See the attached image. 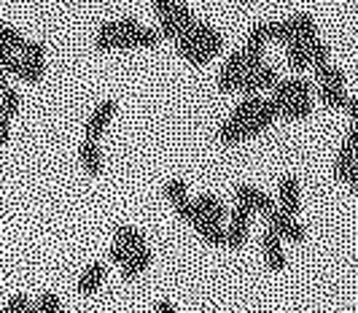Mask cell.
<instances>
[{"label":"cell","mask_w":358,"mask_h":313,"mask_svg":"<svg viewBox=\"0 0 358 313\" xmlns=\"http://www.w3.org/2000/svg\"><path fill=\"white\" fill-rule=\"evenodd\" d=\"M129 254H132V251H127L124 246H119V243H113V246H110V262H116L119 267H122V265H127Z\"/></svg>","instance_id":"obj_36"},{"label":"cell","mask_w":358,"mask_h":313,"mask_svg":"<svg viewBox=\"0 0 358 313\" xmlns=\"http://www.w3.org/2000/svg\"><path fill=\"white\" fill-rule=\"evenodd\" d=\"M176 211H178V216H180V219H183V221H189L192 227H194L197 221L205 219V216H202V211H199V208H197V203H194V200H186V203H180L178 208H176Z\"/></svg>","instance_id":"obj_30"},{"label":"cell","mask_w":358,"mask_h":313,"mask_svg":"<svg viewBox=\"0 0 358 313\" xmlns=\"http://www.w3.org/2000/svg\"><path fill=\"white\" fill-rule=\"evenodd\" d=\"M218 141H221L224 146H237V144L248 141L245 125H237V122H232V119H227V122L218 127Z\"/></svg>","instance_id":"obj_18"},{"label":"cell","mask_w":358,"mask_h":313,"mask_svg":"<svg viewBox=\"0 0 358 313\" xmlns=\"http://www.w3.org/2000/svg\"><path fill=\"white\" fill-rule=\"evenodd\" d=\"M345 146L353 148V151H358V122H353V127H350L348 138H345Z\"/></svg>","instance_id":"obj_39"},{"label":"cell","mask_w":358,"mask_h":313,"mask_svg":"<svg viewBox=\"0 0 358 313\" xmlns=\"http://www.w3.org/2000/svg\"><path fill=\"white\" fill-rule=\"evenodd\" d=\"M267 230H272L275 235L280 240H291V243H302L307 238L305 227L299 224V221L294 219V216H288L283 214L280 208H275V211H269L267 214Z\"/></svg>","instance_id":"obj_1"},{"label":"cell","mask_w":358,"mask_h":313,"mask_svg":"<svg viewBox=\"0 0 358 313\" xmlns=\"http://www.w3.org/2000/svg\"><path fill=\"white\" fill-rule=\"evenodd\" d=\"M103 281H106V262H92L90 267L81 273V278H78V292L94 295L103 286Z\"/></svg>","instance_id":"obj_10"},{"label":"cell","mask_w":358,"mask_h":313,"mask_svg":"<svg viewBox=\"0 0 358 313\" xmlns=\"http://www.w3.org/2000/svg\"><path fill=\"white\" fill-rule=\"evenodd\" d=\"M113 113H116V100H103L94 109V113L90 116V125H87V141H100V135L110 125Z\"/></svg>","instance_id":"obj_6"},{"label":"cell","mask_w":358,"mask_h":313,"mask_svg":"<svg viewBox=\"0 0 358 313\" xmlns=\"http://www.w3.org/2000/svg\"><path fill=\"white\" fill-rule=\"evenodd\" d=\"M313 113V95H299L288 103L286 109L280 111V116L288 119V122H299V119H307Z\"/></svg>","instance_id":"obj_13"},{"label":"cell","mask_w":358,"mask_h":313,"mask_svg":"<svg viewBox=\"0 0 358 313\" xmlns=\"http://www.w3.org/2000/svg\"><path fill=\"white\" fill-rule=\"evenodd\" d=\"M251 211L245 205H234L229 211V227H227V246L229 249H243L248 240V227H251Z\"/></svg>","instance_id":"obj_2"},{"label":"cell","mask_w":358,"mask_h":313,"mask_svg":"<svg viewBox=\"0 0 358 313\" xmlns=\"http://www.w3.org/2000/svg\"><path fill=\"white\" fill-rule=\"evenodd\" d=\"M22 46H24L22 33L14 30V27L0 25V52H22Z\"/></svg>","instance_id":"obj_25"},{"label":"cell","mask_w":358,"mask_h":313,"mask_svg":"<svg viewBox=\"0 0 358 313\" xmlns=\"http://www.w3.org/2000/svg\"><path fill=\"white\" fill-rule=\"evenodd\" d=\"M278 81H280V78H278V71H275L272 65H264V68H259V71H245V74H243L240 92H245V97H248V95H259L262 90H272Z\"/></svg>","instance_id":"obj_4"},{"label":"cell","mask_w":358,"mask_h":313,"mask_svg":"<svg viewBox=\"0 0 358 313\" xmlns=\"http://www.w3.org/2000/svg\"><path fill=\"white\" fill-rule=\"evenodd\" d=\"M286 60H288V68L291 71H296V74H302L310 68V57H307V46L305 43H299V41H291L286 43Z\"/></svg>","instance_id":"obj_17"},{"label":"cell","mask_w":358,"mask_h":313,"mask_svg":"<svg viewBox=\"0 0 358 313\" xmlns=\"http://www.w3.org/2000/svg\"><path fill=\"white\" fill-rule=\"evenodd\" d=\"M159 36L162 38H170V41H176V38L180 36V25L173 17H162L159 19Z\"/></svg>","instance_id":"obj_33"},{"label":"cell","mask_w":358,"mask_h":313,"mask_svg":"<svg viewBox=\"0 0 358 313\" xmlns=\"http://www.w3.org/2000/svg\"><path fill=\"white\" fill-rule=\"evenodd\" d=\"M278 203H280L283 214L296 216V211H299V179L296 176H286L280 181V186H278Z\"/></svg>","instance_id":"obj_7"},{"label":"cell","mask_w":358,"mask_h":313,"mask_svg":"<svg viewBox=\"0 0 358 313\" xmlns=\"http://www.w3.org/2000/svg\"><path fill=\"white\" fill-rule=\"evenodd\" d=\"M315 81H318V87H345V74L329 62V65L315 68Z\"/></svg>","instance_id":"obj_21"},{"label":"cell","mask_w":358,"mask_h":313,"mask_svg":"<svg viewBox=\"0 0 358 313\" xmlns=\"http://www.w3.org/2000/svg\"><path fill=\"white\" fill-rule=\"evenodd\" d=\"M164 197H167V203H173L178 208L180 203H186L189 200V186L183 179H170L167 184H164Z\"/></svg>","instance_id":"obj_23"},{"label":"cell","mask_w":358,"mask_h":313,"mask_svg":"<svg viewBox=\"0 0 358 313\" xmlns=\"http://www.w3.org/2000/svg\"><path fill=\"white\" fill-rule=\"evenodd\" d=\"M194 203H197V208L202 211V216L215 221V224H224V219L229 216V211L224 208V203H221L215 195H208V192H205V195H199Z\"/></svg>","instance_id":"obj_11"},{"label":"cell","mask_w":358,"mask_h":313,"mask_svg":"<svg viewBox=\"0 0 358 313\" xmlns=\"http://www.w3.org/2000/svg\"><path fill=\"white\" fill-rule=\"evenodd\" d=\"M173 3L176 0H154V11H157V17H170L173 14Z\"/></svg>","instance_id":"obj_37"},{"label":"cell","mask_w":358,"mask_h":313,"mask_svg":"<svg viewBox=\"0 0 358 313\" xmlns=\"http://www.w3.org/2000/svg\"><path fill=\"white\" fill-rule=\"evenodd\" d=\"M307 57H310V68L329 65V46L323 43L321 38H315V41L307 43Z\"/></svg>","instance_id":"obj_26"},{"label":"cell","mask_w":358,"mask_h":313,"mask_svg":"<svg viewBox=\"0 0 358 313\" xmlns=\"http://www.w3.org/2000/svg\"><path fill=\"white\" fill-rule=\"evenodd\" d=\"M148 265H151V251H148V246H143V249H138V251L129 254L127 265H122V273L127 278H138L141 273L148 270Z\"/></svg>","instance_id":"obj_15"},{"label":"cell","mask_w":358,"mask_h":313,"mask_svg":"<svg viewBox=\"0 0 358 313\" xmlns=\"http://www.w3.org/2000/svg\"><path fill=\"white\" fill-rule=\"evenodd\" d=\"M243 55H245V71H259V68L267 65V62H264V49H251V46H245Z\"/></svg>","instance_id":"obj_31"},{"label":"cell","mask_w":358,"mask_h":313,"mask_svg":"<svg viewBox=\"0 0 358 313\" xmlns=\"http://www.w3.org/2000/svg\"><path fill=\"white\" fill-rule=\"evenodd\" d=\"M240 84H243V74L221 68V76H218V90H221V92H237Z\"/></svg>","instance_id":"obj_28"},{"label":"cell","mask_w":358,"mask_h":313,"mask_svg":"<svg viewBox=\"0 0 358 313\" xmlns=\"http://www.w3.org/2000/svg\"><path fill=\"white\" fill-rule=\"evenodd\" d=\"M262 251H264V262L272 273H283L286 270V251H283V240L278 238L272 230L264 232L262 238Z\"/></svg>","instance_id":"obj_5"},{"label":"cell","mask_w":358,"mask_h":313,"mask_svg":"<svg viewBox=\"0 0 358 313\" xmlns=\"http://www.w3.org/2000/svg\"><path fill=\"white\" fill-rule=\"evenodd\" d=\"M19 103H22V97L14 87H8L6 92L0 95V113H6V116H14L19 111Z\"/></svg>","instance_id":"obj_29"},{"label":"cell","mask_w":358,"mask_h":313,"mask_svg":"<svg viewBox=\"0 0 358 313\" xmlns=\"http://www.w3.org/2000/svg\"><path fill=\"white\" fill-rule=\"evenodd\" d=\"M348 184H350V189H353V192L358 195V167L353 170V176H350V181H348Z\"/></svg>","instance_id":"obj_42"},{"label":"cell","mask_w":358,"mask_h":313,"mask_svg":"<svg viewBox=\"0 0 358 313\" xmlns=\"http://www.w3.org/2000/svg\"><path fill=\"white\" fill-rule=\"evenodd\" d=\"M269 41H272V38H269V22H259V25L251 27L245 46H251V49H264Z\"/></svg>","instance_id":"obj_27"},{"label":"cell","mask_w":358,"mask_h":313,"mask_svg":"<svg viewBox=\"0 0 358 313\" xmlns=\"http://www.w3.org/2000/svg\"><path fill=\"white\" fill-rule=\"evenodd\" d=\"M356 167H358V162H356V151H353V148H348V146H342V148H340V154H337V160H334V173H337V179L348 184Z\"/></svg>","instance_id":"obj_16"},{"label":"cell","mask_w":358,"mask_h":313,"mask_svg":"<svg viewBox=\"0 0 358 313\" xmlns=\"http://www.w3.org/2000/svg\"><path fill=\"white\" fill-rule=\"evenodd\" d=\"M294 27H296V41L299 43H310V41H315L318 38V27H315V22L310 14H299V17H294Z\"/></svg>","instance_id":"obj_22"},{"label":"cell","mask_w":358,"mask_h":313,"mask_svg":"<svg viewBox=\"0 0 358 313\" xmlns=\"http://www.w3.org/2000/svg\"><path fill=\"white\" fill-rule=\"evenodd\" d=\"M262 97L259 95H248V97H243L237 106H234V111H232V122H237V125H245V122H251L253 116L259 113V109H262Z\"/></svg>","instance_id":"obj_12"},{"label":"cell","mask_w":358,"mask_h":313,"mask_svg":"<svg viewBox=\"0 0 358 313\" xmlns=\"http://www.w3.org/2000/svg\"><path fill=\"white\" fill-rule=\"evenodd\" d=\"M157 313H178V308L173 302H167V300H159L157 302Z\"/></svg>","instance_id":"obj_41"},{"label":"cell","mask_w":358,"mask_h":313,"mask_svg":"<svg viewBox=\"0 0 358 313\" xmlns=\"http://www.w3.org/2000/svg\"><path fill=\"white\" fill-rule=\"evenodd\" d=\"M113 238H116V243L119 246H124L127 251H138V249H143L145 246V238L135 230V227H127V224H122L116 232H113Z\"/></svg>","instance_id":"obj_19"},{"label":"cell","mask_w":358,"mask_h":313,"mask_svg":"<svg viewBox=\"0 0 358 313\" xmlns=\"http://www.w3.org/2000/svg\"><path fill=\"white\" fill-rule=\"evenodd\" d=\"M278 116H280V109H278L272 100H264V103H262V109H259V113L253 116L251 122H245V135H248V138L262 135L269 125H275V119H278Z\"/></svg>","instance_id":"obj_8"},{"label":"cell","mask_w":358,"mask_h":313,"mask_svg":"<svg viewBox=\"0 0 358 313\" xmlns=\"http://www.w3.org/2000/svg\"><path fill=\"white\" fill-rule=\"evenodd\" d=\"M11 138V116L0 113V144H8Z\"/></svg>","instance_id":"obj_38"},{"label":"cell","mask_w":358,"mask_h":313,"mask_svg":"<svg viewBox=\"0 0 358 313\" xmlns=\"http://www.w3.org/2000/svg\"><path fill=\"white\" fill-rule=\"evenodd\" d=\"M194 230H197L199 238L205 240V243H210V246H227V230H224V224L202 219L194 224Z\"/></svg>","instance_id":"obj_14"},{"label":"cell","mask_w":358,"mask_h":313,"mask_svg":"<svg viewBox=\"0 0 358 313\" xmlns=\"http://www.w3.org/2000/svg\"><path fill=\"white\" fill-rule=\"evenodd\" d=\"M318 100H321L326 109H334V111H345V106H348V95H345V90L342 87H318Z\"/></svg>","instance_id":"obj_20"},{"label":"cell","mask_w":358,"mask_h":313,"mask_svg":"<svg viewBox=\"0 0 358 313\" xmlns=\"http://www.w3.org/2000/svg\"><path fill=\"white\" fill-rule=\"evenodd\" d=\"M22 62L24 65H33V68H43V55H46V49H43V43H38V41H24V46H22Z\"/></svg>","instance_id":"obj_24"},{"label":"cell","mask_w":358,"mask_h":313,"mask_svg":"<svg viewBox=\"0 0 358 313\" xmlns=\"http://www.w3.org/2000/svg\"><path fill=\"white\" fill-rule=\"evenodd\" d=\"M170 17L178 22L180 30H183V27H189V25L194 22V14H192V8H189L186 3H173V14H170Z\"/></svg>","instance_id":"obj_32"},{"label":"cell","mask_w":358,"mask_h":313,"mask_svg":"<svg viewBox=\"0 0 358 313\" xmlns=\"http://www.w3.org/2000/svg\"><path fill=\"white\" fill-rule=\"evenodd\" d=\"M224 68H227V71H237V74H245V55H243V49L232 52L229 60L224 62Z\"/></svg>","instance_id":"obj_34"},{"label":"cell","mask_w":358,"mask_h":313,"mask_svg":"<svg viewBox=\"0 0 358 313\" xmlns=\"http://www.w3.org/2000/svg\"><path fill=\"white\" fill-rule=\"evenodd\" d=\"M345 111H348V116H350L353 122H358V97H350L348 106H345Z\"/></svg>","instance_id":"obj_40"},{"label":"cell","mask_w":358,"mask_h":313,"mask_svg":"<svg viewBox=\"0 0 358 313\" xmlns=\"http://www.w3.org/2000/svg\"><path fill=\"white\" fill-rule=\"evenodd\" d=\"M116 27H119V36H129V33L141 30V22L135 17H124V19H116Z\"/></svg>","instance_id":"obj_35"},{"label":"cell","mask_w":358,"mask_h":313,"mask_svg":"<svg viewBox=\"0 0 358 313\" xmlns=\"http://www.w3.org/2000/svg\"><path fill=\"white\" fill-rule=\"evenodd\" d=\"M78 157H81V167L90 176H100L103 173V148L97 146V141H84Z\"/></svg>","instance_id":"obj_9"},{"label":"cell","mask_w":358,"mask_h":313,"mask_svg":"<svg viewBox=\"0 0 358 313\" xmlns=\"http://www.w3.org/2000/svg\"><path fill=\"white\" fill-rule=\"evenodd\" d=\"M234 200H237V205H245L251 214H264V216H267L269 211H275V200L269 197L267 192H262V189L248 186V184L234 189Z\"/></svg>","instance_id":"obj_3"}]
</instances>
